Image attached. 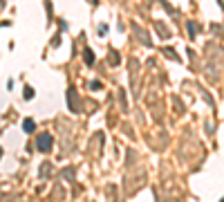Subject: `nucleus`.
Masks as SVG:
<instances>
[{
  "instance_id": "1",
  "label": "nucleus",
  "mask_w": 224,
  "mask_h": 202,
  "mask_svg": "<svg viewBox=\"0 0 224 202\" xmlns=\"http://www.w3.org/2000/svg\"><path fill=\"white\" fill-rule=\"evenodd\" d=\"M38 144H41V148H45V146L49 144V139H45V137H41V142H38Z\"/></svg>"
}]
</instances>
